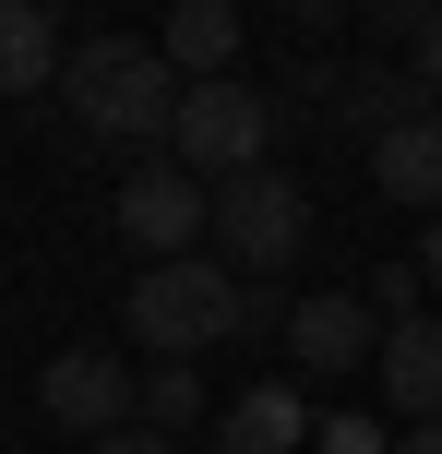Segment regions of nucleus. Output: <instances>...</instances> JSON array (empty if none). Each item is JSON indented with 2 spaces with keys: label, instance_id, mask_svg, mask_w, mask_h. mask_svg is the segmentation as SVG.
<instances>
[{
  "label": "nucleus",
  "instance_id": "9b49d317",
  "mask_svg": "<svg viewBox=\"0 0 442 454\" xmlns=\"http://www.w3.org/2000/svg\"><path fill=\"white\" fill-rule=\"evenodd\" d=\"M60 24H48V0H0V96H48L60 84Z\"/></svg>",
  "mask_w": 442,
  "mask_h": 454
},
{
  "label": "nucleus",
  "instance_id": "f3484780",
  "mask_svg": "<svg viewBox=\"0 0 442 454\" xmlns=\"http://www.w3.org/2000/svg\"><path fill=\"white\" fill-rule=\"evenodd\" d=\"M96 454H180V431H156V419H132V431H108Z\"/></svg>",
  "mask_w": 442,
  "mask_h": 454
},
{
  "label": "nucleus",
  "instance_id": "4468645a",
  "mask_svg": "<svg viewBox=\"0 0 442 454\" xmlns=\"http://www.w3.org/2000/svg\"><path fill=\"white\" fill-rule=\"evenodd\" d=\"M419 287H430V275H419V251H407V263H371V287H359V299H371L383 323H407V311H419Z\"/></svg>",
  "mask_w": 442,
  "mask_h": 454
},
{
  "label": "nucleus",
  "instance_id": "a211bd4d",
  "mask_svg": "<svg viewBox=\"0 0 442 454\" xmlns=\"http://www.w3.org/2000/svg\"><path fill=\"white\" fill-rule=\"evenodd\" d=\"M407 72H419V84L442 96V12H430V36H419V48H407Z\"/></svg>",
  "mask_w": 442,
  "mask_h": 454
},
{
  "label": "nucleus",
  "instance_id": "39448f33",
  "mask_svg": "<svg viewBox=\"0 0 442 454\" xmlns=\"http://www.w3.org/2000/svg\"><path fill=\"white\" fill-rule=\"evenodd\" d=\"M120 239L143 251V263H180L191 239H215V180L204 168H132V180H120Z\"/></svg>",
  "mask_w": 442,
  "mask_h": 454
},
{
  "label": "nucleus",
  "instance_id": "0eeeda50",
  "mask_svg": "<svg viewBox=\"0 0 442 454\" xmlns=\"http://www.w3.org/2000/svg\"><path fill=\"white\" fill-rule=\"evenodd\" d=\"M287 359H299V371H371L383 359V311L347 299V287L299 299V311H287Z\"/></svg>",
  "mask_w": 442,
  "mask_h": 454
},
{
  "label": "nucleus",
  "instance_id": "f03ea898",
  "mask_svg": "<svg viewBox=\"0 0 442 454\" xmlns=\"http://www.w3.org/2000/svg\"><path fill=\"white\" fill-rule=\"evenodd\" d=\"M60 96H72V120L108 132V144H167L191 84H180V60H167L156 36H96V48H72Z\"/></svg>",
  "mask_w": 442,
  "mask_h": 454
},
{
  "label": "nucleus",
  "instance_id": "412c9836",
  "mask_svg": "<svg viewBox=\"0 0 442 454\" xmlns=\"http://www.w3.org/2000/svg\"><path fill=\"white\" fill-rule=\"evenodd\" d=\"M275 12H347V0H275Z\"/></svg>",
  "mask_w": 442,
  "mask_h": 454
},
{
  "label": "nucleus",
  "instance_id": "7ed1b4c3",
  "mask_svg": "<svg viewBox=\"0 0 442 454\" xmlns=\"http://www.w3.org/2000/svg\"><path fill=\"white\" fill-rule=\"evenodd\" d=\"M275 132H287V108L263 84H239V72H204V84L180 96V132H167V156L180 168H204V180H239V168H263L275 156Z\"/></svg>",
  "mask_w": 442,
  "mask_h": 454
},
{
  "label": "nucleus",
  "instance_id": "20e7f679",
  "mask_svg": "<svg viewBox=\"0 0 442 454\" xmlns=\"http://www.w3.org/2000/svg\"><path fill=\"white\" fill-rule=\"evenodd\" d=\"M299 239H311V192L287 180L275 156H263V168H239V180H215V251H228L239 275L299 263Z\"/></svg>",
  "mask_w": 442,
  "mask_h": 454
},
{
  "label": "nucleus",
  "instance_id": "2eb2a0df",
  "mask_svg": "<svg viewBox=\"0 0 442 454\" xmlns=\"http://www.w3.org/2000/svg\"><path fill=\"white\" fill-rule=\"evenodd\" d=\"M359 12H371V36H383V48H419L442 0H359Z\"/></svg>",
  "mask_w": 442,
  "mask_h": 454
},
{
  "label": "nucleus",
  "instance_id": "dca6fc26",
  "mask_svg": "<svg viewBox=\"0 0 442 454\" xmlns=\"http://www.w3.org/2000/svg\"><path fill=\"white\" fill-rule=\"evenodd\" d=\"M311 454H395V442H383L371 419H323V431H311Z\"/></svg>",
  "mask_w": 442,
  "mask_h": 454
},
{
  "label": "nucleus",
  "instance_id": "f8f14e48",
  "mask_svg": "<svg viewBox=\"0 0 442 454\" xmlns=\"http://www.w3.org/2000/svg\"><path fill=\"white\" fill-rule=\"evenodd\" d=\"M156 48L191 72V84H204V72H228V60H239V12H228V0H167Z\"/></svg>",
  "mask_w": 442,
  "mask_h": 454
},
{
  "label": "nucleus",
  "instance_id": "ddd939ff",
  "mask_svg": "<svg viewBox=\"0 0 442 454\" xmlns=\"http://www.w3.org/2000/svg\"><path fill=\"white\" fill-rule=\"evenodd\" d=\"M143 419H156V431H191V419H204V359H156L143 371Z\"/></svg>",
  "mask_w": 442,
  "mask_h": 454
},
{
  "label": "nucleus",
  "instance_id": "f257e3e1",
  "mask_svg": "<svg viewBox=\"0 0 442 454\" xmlns=\"http://www.w3.org/2000/svg\"><path fill=\"white\" fill-rule=\"evenodd\" d=\"M120 323H132V347L143 359H204V347H228V335H252V275L239 263H143L132 275V299H120Z\"/></svg>",
  "mask_w": 442,
  "mask_h": 454
},
{
  "label": "nucleus",
  "instance_id": "9d476101",
  "mask_svg": "<svg viewBox=\"0 0 442 454\" xmlns=\"http://www.w3.org/2000/svg\"><path fill=\"white\" fill-rule=\"evenodd\" d=\"M311 431H323V419H311V395L275 371V383H252L228 419H215V454H311Z\"/></svg>",
  "mask_w": 442,
  "mask_h": 454
},
{
  "label": "nucleus",
  "instance_id": "423d86ee",
  "mask_svg": "<svg viewBox=\"0 0 442 454\" xmlns=\"http://www.w3.org/2000/svg\"><path fill=\"white\" fill-rule=\"evenodd\" d=\"M36 407L60 419V431H84V442H108V431H132V419H143V371H120V359H96V347H60V359L36 371Z\"/></svg>",
  "mask_w": 442,
  "mask_h": 454
},
{
  "label": "nucleus",
  "instance_id": "6ab92c4d",
  "mask_svg": "<svg viewBox=\"0 0 442 454\" xmlns=\"http://www.w3.org/2000/svg\"><path fill=\"white\" fill-rule=\"evenodd\" d=\"M419 275H430V287H442V215L419 227Z\"/></svg>",
  "mask_w": 442,
  "mask_h": 454
},
{
  "label": "nucleus",
  "instance_id": "6e6552de",
  "mask_svg": "<svg viewBox=\"0 0 442 454\" xmlns=\"http://www.w3.org/2000/svg\"><path fill=\"white\" fill-rule=\"evenodd\" d=\"M359 156H371V192H383V204H407V215H442V108L395 120V132H371Z\"/></svg>",
  "mask_w": 442,
  "mask_h": 454
},
{
  "label": "nucleus",
  "instance_id": "1a4fd4ad",
  "mask_svg": "<svg viewBox=\"0 0 442 454\" xmlns=\"http://www.w3.org/2000/svg\"><path fill=\"white\" fill-rule=\"evenodd\" d=\"M383 407L419 431V419H442V311H407V323H383Z\"/></svg>",
  "mask_w": 442,
  "mask_h": 454
},
{
  "label": "nucleus",
  "instance_id": "aec40b11",
  "mask_svg": "<svg viewBox=\"0 0 442 454\" xmlns=\"http://www.w3.org/2000/svg\"><path fill=\"white\" fill-rule=\"evenodd\" d=\"M395 454H442V419H419V431H407V442H395Z\"/></svg>",
  "mask_w": 442,
  "mask_h": 454
}]
</instances>
